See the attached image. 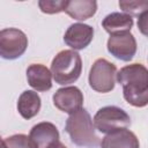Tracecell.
<instances>
[{"instance_id": "1", "label": "cell", "mask_w": 148, "mask_h": 148, "mask_svg": "<svg viewBox=\"0 0 148 148\" xmlns=\"http://www.w3.org/2000/svg\"><path fill=\"white\" fill-rule=\"evenodd\" d=\"M123 87L125 101L135 106L143 108L148 104V71L142 64H131L120 68L116 75Z\"/></svg>"}, {"instance_id": "2", "label": "cell", "mask_w": 148, "mask_h": 148, "mask_svg": "<svg viewBox=\"0 0 148 148\" xmlns=\"http://www.w3.org/2000/svg\"><path fill=\"white\" fill-rule=\"evenodd\" d=\"M65 131L71 141L79 147L96 148L99 145V138L95 132L92 119L83 108L69 114L65 124Z\"/></svg>"}, {"instance_id": "3", "label": "cell", "mask_w": 148, "mask_h": 148, "mask_svg": "<svg viewBox=\"0 0 148 148\" xmlns=\"http://www.w3.org/2000/svg\"><path fill=\"white\" fill-rule=\"evenodd\" d=\"M82 59L76 51L62 50L51 62V74L56 83L67 86L74 83L81 75Z\"/></svg>"}, {"instance_id": "4", "label": "cell", "mask_w": 148, "mask_h": 148, "mask_svg": "<svg viewBox=\"0 0 148 148\" xmlns=\"http://www.w3.org/2000/svg\"><path fill=\"white\" fill-rule=\"evenodd\" d=\"M94 127L101 133H111L118 130L127 128L131 125L128 113L119 106L108 105L101 108L94 116Z\"/></svg>"}, {"instance_id": "5", "label": "cell", "mask_w": 148, "mask_h": 148, "mask_svg": "<svg viewBox=\"0 0 148 148\" xmlns=\"http://www.w3.org/2000/svg\"><path fill=\"white\" fill-rule=\"evenodd\" d=\"M117 67L104 58L95 60L89 71V86L97 92H110L116 86Z\"/></svg>"}, {"instance_id": "6", "label": "cell", "mask_w": 148, "mask_h": 148, "mask_svg": "<svg viewBox=\"0 0 148 148\" xmlns=\"http://www.w3.org/2000/svg\"><path fill=\"white\" fill-rule=\"evenodd\" d=\"M28 47L27 35L16 28L0 30V57L6 60H14L23 56Z\"/></svg>"}, {"instance_id": "7", "label": "cell", "mask_w": 148, "mask_h": 148, "mask_svg": "<svg viewBox=\"0 0 148 148\" xmlns=\"http://www.w3.org/2000/svg\"><path fill=\"white\" fill-rule=\"evenodd\" d=\"M111 56L121 61H131L136 53V40L131 32L110 35L106 43Z\"/></svg>"}, {"instance_id": "8", "label": "cell", "mask_w": 148, "mask_h": 148, "mask_svg": "<svg viewBox=\"0 0 148 148\" xmlns=\"http://www.w3.org/2000/svg\"><path fill=\"white\" fill-rule=\"evenodd\" d=\"M52 99L54 106L58 110L68 114L76 112L83 105V94L75 86L58 89L53 94Z\"/></svg>"}, {"instance_id": "9", "label": "cell", "mask_w": 148, "mask_h": 148, "mask_svg": "<svg viewBox=\"0 0 148 148\" xmlns=\"http://www.w3.org/2000/svg\"><path fill=\"white\" fill-rule=\"evenodd\" d=\"M92 38H94V28L84 23L71 24L64 35L65 44L71 49H73V51L86 49L91 43Z\"/></svg>"}, {"instance_id": "10", "label": "cell", "mask_w": 148, "mask_h": 148, "mask_svg": "<svg viewBox=\"0 0 148 148\" xmlns=\"http://www.w3.org/2000/svg\"><path fill=\"white\" fill-rule=\"evenodd\" d=\"M99 145L101 148H140L139 139L127 128L108 133Z\"/></svg>"}, {"instance_id": "11", "label": "cell", "mask_w": 148, "mask_h": 148, "mask_svg": "<svg viewBox=\"0 0 148 148\" xmlns=\"http://www.w3.org/2000/svg\"><path fill=\"white\" fill-rule=\"evenodd\" d=\"M29 138L35 142L37 148H47L51 143L59 141V132L54 124L42 121L32 126Z\"/></svg>"}, {"instance_id": "12", "label": "cell", "mask_w": 148, "mask_h": 148, "mask_svg": "<svg viewBox=\"0 0 148 148\" xmlns=\"http://www.w3.org/2000/svg\"><path fill=\"white\" fill-rule=\"evenodd\" d=\"M27 80L36 91H47L52 88L51 71L42 64H31L27 68Z\"/></svg>"}, {"instance_id": "13", "label": "cell", "mask_w": 148, "mask_h": 148, "mask_svg": "<svg viewBox=\"0 0 148 148\" xmlns=\"http://www.w3.org/2000/svg\"><path fill=\"white\" fill-rule=\"evenodd\" d=\"M97 2L95 0H66L64 12L76 21H84L95 15Z\"/></svg>"}, {"instance_id": "14", "label": "cell", "mask_w": 148, "mask_h": 148, "mask_svg": "<svg viewBox=\"0 0 148 148\" xmlns=\"http://www.w3.org/2000/svg\"><path fill=\"white\" fill-rule=\"evenodd\" d=\"M133 17L125 13H111L102 21V27L110 35L131 32L133 27Z\"/></svg>"}, {"instance_id": "15", "label": "cell", "mask_w": 148, "mask_h": 148, "mask_svg": "<svg viewBox=\"0 0 148 148\" xmlns=\"http://www.w3.org/2000/svg\"><path fill=\"white\" fill-rule=\"evenodd\" d=\"M42 99L35 90L23 91L17 99V111L24 119H31L39 112Z\"/></svg>"}, {"instance_id": "16", "label": "cell", "mask_w": 148, "mask_h": 148, "mask_svg": "<svg viewBox=\"0 0 148 148\" xmlns=\"http://www.w3.org/2000/svg\"><path fill=\"white\" fill-rule=\"evenodd\" d=\"M119 7L123 12L130 16H139L143 12L148 10V2L147 1H127L120 0Z\"/></svg>"}, {"instance_id": "17", "label": "cell", "mask_w": 148, "mask_h": 148, "mask_svg": "<svg viewBox=\"0 0 148 148\" xmlns=\"http://www.w3.org/2000/svg\"><path fill=\"white\" fill-rule=\"evenodd\" d=\"M3 140L7 148H37L35 142L25 134H14Z\"/></svg>"}, {"instance_id": "18", "label": "cell", "mask_w": 148, "mask_h": 148, "mask_svg": "<svg viewBox=\"0 0 148 148\" xmlns=\"http://www.w3.org/2000/svg\"><path fill=\"white\" fill-rule=\"evenodd\" d=\"M66 0H39L38 7L45 14H58L64 12Z\"/></svg>"}, {"instance_id": "19", "label": "cell", "mask_w": 148, "mask_h": 148, "mask_svg": "<svg viewBox=\"0 0 148 148\" xmlns=\"http://www.w3.org/2000/svg\"><path fill=\"white\" fill-rule=\"evenodd\" d=\"M138 17H139V20H138V28L140 29V31L142 32V35L147 36V29H148V10L143 12Z\"/></svg>"}, {"instance_id": "20", "label": "cell", "mask_w": 148, "mask_h": 148, "mask_svg": "<svg viewBox=\"0 0 148 148\" xmlns=\"http://www.w3.org/2000/svg\"><path fill=\"white\" fill-rule=\"evenodd\" d=\"M47 148H66V146L62 142H60V141H56V142L51 143Z\"/></svg>"}, {"instance_id": "21", "label": "cell", "mask_w": 148, "mask_h": 148, "mask_svg": "<svg viewBox=\"0 0 148 148\" xmlns=\"http://www.w3.org/2000/svg\"><path fill=\"white\" fill-rule=\"evenodd\" d=\"M0 148H7V146H6V143H5V140L0 136Z\"/></svg>"}]
</instances>
